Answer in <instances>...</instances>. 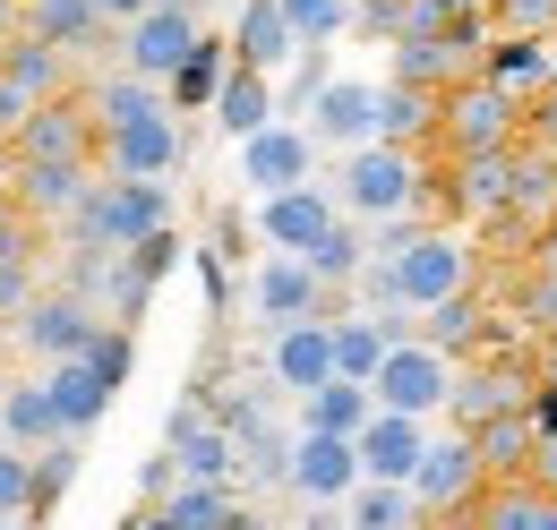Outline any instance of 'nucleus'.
I'll use <instances>...</instances> for the list:
<instances>
[{
  "instance_id": "nucleus-6",
  "label": "nucleus",
  "mask_w": 557,
  "mask_h": 530,
  "mask_svg": "<svg viewBox=\"0 0 557 530\" xmlns=\"http://www.w3.org/2000/svg\"><path fill=\"white\" fill-rule=\"evenodd\" d=\"M249 308H258V326H267V333H283V326H300V317H335L344 291H335L309 257L275 249V257L258 265V282H249Z\"/></svg>"
},
{
  "instance_id": "nucleus-33",
  "label": "nucleus",
  "mask_w": 557,
  "mask_h": 530,
  "mask_svg": "<svg viewBox=\"0 0 557 530\" xmlns=\"http://www.w3.org/2000/svg\"><path fill=\"white\" fill-rule=\"evenodd\" d=\"M77 470H86V437H52V445H35V514H52V505L70 496Z\"/></svg>"
},
{
  "instance_id": "nucleus-54",
  "label": "nucleus",
  "mask_w": 557,
  "mask_h": 530,
  "mask_svg": "<svg viewBox=\"0 0 557 530\" xmlns=\"http://www.w3.org/2000/svg\"><path fill=\"white\" fill-rule=\"evenodd\" d=\"M172 9H198V0H172Z\"/></svg>"
},
{
  "instance_id": "nucleus-23",
  "label": "nucleus",
  "mask_w": 557,
  "mask_h": 530,
  "mask_svg": "<svg viewBox=\"0 0 557 530\" xmlns=\"http://www.w3.org/2000/svg\"><path fill=\"white\" fill-rule=\"evenodd\" d=\"M488 317L481 308V291H455V300H437V308H420V342H437L446 359H481L488 351Z\"/></svg>"
},
{
  "instance_id": "nucleus-32",
  "label": "nucleus",
  "mask_w": 557,
  "mask_h": 530,
  "mask_svg": "<svg viewBox=\"0 0 557 530\" xmlns=\"http://www.w3.org/2000/svg\"><path fill=\"white\" fill-rule=\"evenodd\" d=\"M309 265H318L335 291H351V282H360V265H369V223H360V214H344V223L309 249Z\"/></svg>"
},
{
  "instance_id": "nucleus-50",
  "label": "nucleus",
  "mask_w": 557,
  "mask_h": 530,
  "mask_svg": "<svg viewBox=\"0 0 557 530\" xmlns=\"http://www.w3.org/2000/svg\"><path fill=\"white\" fill-rule=\"evenodd\" d=\"M532 265H557V223L541 231V249H532Z\"/></svg>"
},
{
  "instance_id": "nucleus-42",
  "label": "nucleus",
  "mask_w": 557,
  "mask_h": 530,
  "mask_svg": "<svg viewBox=\"0 0 557 530\" xmlns=\"http://www.w3.org/2000/svg\"><path fill=\"white\" fill-rule=\"evenodd\" d=\"M35 103H44V94H35V86H17V77L0 68V146H17V129L35 121Z\"/></svg>"
},
{
  "instance_id": "nucleus-19",
  "label": "nucleus",
  "mask_w": 557,
  "mask_h": 530,
  "mask_svg": "<svg viewBox=\"0 0 557 530\" xmlns=\"http://www.w3.org/2000/svg\"><path fill=\"white\" fill-rule=\"evenodd\" d=\"M481 77H497L515 103H532V94L557 77V35H506V26H497V43H488V68H481Z\"/></svg>"
},
{
  "instance_id": "nucleus-40",
  "label": "nucleus",
  "mask_w": 557,
  "mask_h": 530,
  "mask_svg": "<svg viewBox=\"0 0 557 530\" xmlns=\"http://www.w3.org/2000/svg\"><path fill=\"white\" fill-rule=\"evenodd\" d=\"M488 17L506 35H557V0H488Z\"/></svg>"
},
{
  "instance_id": "nucleus-25",
  "label": "nucleus",
  "mask_w": 557,
  "mask_h": 530,
  "mask_svg": "<svg viewBox=\"0 0 557 530\" xmlns=\"http://www.w3.org/2000/svg\"><path fill=\"white\" fill-rule=\"evenodd\" d=\"M232 43H240V61H249V68H267V77H275L283 61H300V26L283 17V0H249V9H240V35H232Z\"/></svg>"
},
{
  "instance_id": "nucleus-46",
  "label": "nucleus",
  "mask_w": 557,
  "mask_h": 530,
  "mask_svg": "<svg viewBox=\"0 0 557 530\" xmlns=\"http://www.w3.org/2000/svg\"><path fill=\"white\" fill-rule=\"evenodd\" d=\"M412 530H488V514L481 505H446V514H420Z\"/></svg>"
},
{
  "instance_id": "nucleus-53",
  "label": "nucleus",
  "mask_w": 557,
  "mask_h": 530,
  "mask_svg": "<svg viewBox=\"0 0 557 530\" xmlns=\"http://www.w3.org/2000/svg\"><path fill=\"white\" fill-rule=\"evenodd\" d=\"M0 394H9V359H0Z\"/></svg>"
},
{
  "instance_id": "nucleus-15",
  "label": "nucleus",
  "mask_w": 557,
  "mask_h": 530,
  "mask_svg": "<svg viewBox=\"0 0 557 530\" xmlns=\"http://www.w3.org/2000/svg\"><path fill=\"white\" fill-rule=\"evenodd\" d=\"M189 163V137H181V112H154L138 129H112L103 137V172H121V180H172Z\"/></svg>"
},
{
  "instance_id": "nucleus-1",
  "label": "nucleus",
  "mask_w": 557,
  "mask_h": 530,
  "mask_svg": "<svg viewBox=\"0 0 557 530\" xmlns=\"http://www.w3.org/2000/svg\"><path fill=\"white\" fill-rule=\"evenodd\" d=\"M429 189H437V154H429V146H395V137L344 146L335 198H344V214H360V223H377V214H429Z\"/></svg>"
},
{
  "instance_id": "nucleus-52",
  "label": "nucleus",
  "mask_w": 557,
  "mask_h": 530,
  "mask_svg": "<svg viewBox=\"0 0 557 530\" xmlns=\"http://www.w3.org/2000/svg\"><path fill=\"white\" fill-rule=\"evenodd\" d=\"M0 530H44V514H9V522H0Z\"/></svg>"
},
{
  "instance_id": "nucleus-36",
  "label": "nucleus",
  "mask_w": 557,
  "mask_h": 530,
  "mask_svg": "<svg viewBox=\"0 0 557 530\" xmlns=\"http://www.w3.org/2000/svg\"><path fill=\"white\" fill-rule=\"evenodd\" d=\"M9 514H35V454L0 437V522Z\"/></svg>"
},
{
  "instance_id": "nucleus-55",
  "label": "nucleus",
  "mask_w": 557,
  "mask_h": 530,
  "mask_svg": "<svg viewBox=\"0 0 557 530\" xmlns=\"http://www.w3.org/2000/svg\"><path fill=\"white\" fill-rule=\"evenodd\" d=\"M0 52H9V35H0Z\"/></svg>"
},
{
  "instance_id": "nucleus-35",
  "label": "nucleus",
  "mask_w": 557,
  "mask_h": 530,
  "mask_svg": "<svg viewBox=\"0 0 557 530\" xmlns=\"http://www.w3.org/2000/svg\"><path fill=\"white\" fill-rule=\"evenodd\" d=\"M86 359H95V377H103V386L121 394V386H129V368H138V326H103Z\"/></svg>"
},
{
  "instance_id": "nucleus-37",
  "label": "nucleus",
  "mask_w": 557,
  "mask_h": 530,
  "mask_svg": "<svg viewBox=\"0 0 557 530\" xmlns=\"http://www.w3.org/2000/svg\"><path fill=\"white\" fill-rule=\"evenodd\" d=\"M283 17L300 26V43H335L351 26V0H283Z\"/></svg>"
},
{
  "instance_id": "nucleus-56",
  "label": "nucleus",
  "mask_w": 557,
  "mask_h": 530,
  "mask_svg": "<svg viewBox=\"0 0 557 530\" xmlns=\"http://www.w3.org/2000/svg\"><path fill=\"white\" fill-rule=\"evenodd\" d=\"M0 154H9V146H0Z\"/></svg>"
},
{
  "instance_id": "nucleus-18",
  "label": "nucleus",
  "mask_w": 557,
  "mask_h": 530,
  "mask_svg": "<svg viewBox=\"0 0 557 530\" xmlns=\"http://www.w3.org/2000/svg\"><path fill=\"white\" fill-rule=\"evenodd\" d=\"M86 112H95V129H138V121H154V112H172V86L163 77H146V68H112V77H86Z\"/></svg>"
},
{
  "instance_id": "nucleus-49",
  "label": "nucleus",
  "mask_w": 557,
  "mask_h": 530,
  "mask_svg": "<svg viewBox=\"0 0 557 530\" xmlns=\"http://www.w3.org/2000/svg\"><path fill=\"white\" fill-rule=\"evenodd\" d=\"M26 26V0H0V35H17Z\"/></svg>"
},
{
  "instance_id": "nucleus-16",
  "label": "nucleus",
  "mask_w": 557,
  "mask_h": 530,
  "mask_svg": "<svg viewBox=\"0 0 557 530\" xmlns=\"http://www.w3.org/2000/svg\"><path fill=\"white\" fill-rule=\"evenodd\" d=\"M429 437H437V428H429L420 411H386V402H377V419L360 428V470H369V479H404V488H412Z\"/></svg>"
},
{
  "instance_id": "nucleus-12",
  "label": "nucleus",
  "mask_w": 557,
  "mask_h": 530,
  "mask_svg": "<svg viewBox=\"0 0 557 530\" xmlns=\"http://www.w3.org/2000/svg\"><path fill=\"white\" fill-rule=\"evenodd\" d=\"M318 172V129H292V121H267L258 137H240V189L249 198H283Z\"/></svg>"
},
{
  "instance_id": "nucleus-4",
  "label": "nucleus",
  "mask_w": 557,
  "mask_h": 530,
  "mask_svg": "<svg viewBox=\"0 0 557 530\" xmlns=\"http://www.w3.org/2000/svg\"><path fill=\"white\" fill-rule=\"evenodd\" d=\"M481 146H523V103H515L497 77H463V86L446 94L437 154H481Z\"/></svg>"
},
{
  "instance_id": "nucleus-38",
  "label": "nucleus",
  "mask_w": 557,
  "mask_h": 530,
  "mask_svg": "<svg viewBox=\"0 0 557 530\" xmlns=\"http://www.w3.org/2000/svg\"><path fill=\"white\" fill-rule=\"evenodd\" d=\"M326 86H335V61H326V43H300V61H292V112H309Z\"/></svg>"
},
{
  "instance_id": "nucleus-30",
  "label": "nucleus",
  "mask_w": 557,
  "mask_h": 530,
  "mask_svg": "<svg viewBox=\"0 0 557 530\" xmlns=\"http://www.w3.org/2000/svg\"><path fill=\"white\" fill-rule=\"evenodd\" d=\"M232 61H240V43H223V35H207V43L189 52V68L172 77V112H214V94H223V77H232Z\"/></svg>"
},
{
  "instance_id": "nucleus-5",
  "label": "nucleus",
  "mask_w": 557,
  "mask_h": 530,
  "mask_svg": "<svg viewBox=\"0 0 557 530\" xmlns=\"http://www.w3.org/2000/svg\"><path fill=\"white\" fill-rule=\"evenodd\" d=\"M112 326L95 300H77L70 282H52V291H35L26 300V317H17V351L35 359V368H52V359H77V351H95V333Z\"/></svg>"
},
{
  "instance_id": "nucleus-21",
  "label": "nucleus",
  "mask_w": 557,
  "mask_h": 530,
  "mask_svg": "<svg viewBox=\"0 0 557 530\" xmlns=\"http://www.w3.org/2000/svg\"><path fill=\"white\" fill-rule=\"evenodd\" d=\"M309 129H318V146H369V137H377V86L335 77V86L309 103Z\"/></svg>"
},
{
  "instance_id": "nucleus-20",
  "label": "nucleus",
  "mask_w": 557,
  "mask_h": 530,
  "mask_svg": "<svg viewBox=\"0 0 557 530\" xmlns=\"http://www.w3.org/2000/svg\"><path fill=\"white\" fill-rule=\"evenodd\" d=\"M437 121H446V94H437V86H404V77L377 86V137L429 146V154H437Z\"/></svg>"
},
{
  "instance_id": "nucleus-7",
  "label": "nucleus",
  "mask_w": 557,
  "mask_h": 530,
  "mask_svg": "<svg viewBox=\"0 0 557 530\" xmlns=\"http://www.w3.org/2000/svg\"><path fill=\"white\" fill-rule=\"evenodd\" d=\"M455 368H463V359H446V351H437V342H395V351H386V359H377V377H369V386H377V402H386V411H420V419H446V402H455Z\"/></svg>"
},
{
  "instance_id": "nucleus-48",
  "label": "nucleus",
  "mask_w": 557,
  "mask_h": 530,
  "mask_svg": "<svg viewBox=\"0 0 557 530\" xmlns=\"http://www.w3.org/2000/svg\"><path fill=\"white\" fill-rule=\"evenodd\" d=\"M95 9H103V17H112V26H129V17H146V9H154V0H95Z\"/></svg>"
},
{
  "instance_id": "nucleus-14",
  "label": "nucleus",
  "mask_w": 557,
  "mask_h": 530,
  "mask_svg": "<svg viewBox=\"0 0 557 530\" xmlns=\"http://www.w3.org/2000/svg\"><path fill=\"white\" fill-rule=\"evenodd\" d=\"M335 223H344V198L318 189V180H300V189H283V198H258V231H267V249H292V257H309Z\"/></svg>"
},
{
  "instance_id": "nucleus-13",
  "label": "nucleus",
  "mask_w": 557,
  "mask_h": 530,
  "mask_svg": "<svg viewBox=\"0 0 557 530\" xmlns=\"http://www.w3.org/2000/svg\"><path fill=\"white\" fill-rule=\"evenodd\" d=\"M267 368H275V386L292 402H309L326 377H344L335 368V317H300V326L267 333Z\"/></svg>"
},
{
  "instance_id": "nucleus-9",
  "label": "nucleus",
  "mask_w": 557,
  "mask_h": 530,
  "mask_svg": "<svg viewBox=\"0 0 557 530\" xmlns=\"http://www.w3.org/2000/svg\"><path fill=\"white\" fill-rule=\"evenodd\" d=\"M412 496H420V514L481 505V496H488L481 437H472V428H446V437H429V454H420V470H412Z\"/></svg>"
},
{
  "instance_id": "nucleus-24",
  "label": "nucleus",
  "mask_w": 557,
  "mask_h": 530,
  "mask_svg": "<svg viewBox=\"0 0 557 530\" xmlns=\"http://www.w3.org/2000/svg\"><path fill=\"white\" fill-rule=\"evenodd\" d=\"M267 121H275V77H267V68H249V61H232L223 94H214V129L240 146V137H258Z\"/></svg>"
},
{
  "instance_id": "nucleus-11",
  "label": "nucleus",
  "mask_w": 557,
  "mask_h": 530,
  "mask_svg": "<svg viewBox=\"0 0 557 530\" xmlns=\"http://www.w3.org/2000/svg\"><path fill=\"white\" fill-rule=\"evenodd\" d=\"M86 189H95V163H70V154H9V198L26 205L44 231H61Z\"/></svg>"
},
{
  "instance_id": "nucleus-26",
  "label": "nucleus",
  "mask_w": 557,
  "mask_h": 530,
  "mask_svg": "<svg viewBox=\"0 0 557 530\" xmlns=\"http://www.w3.org/2000/svg\"><path fill=\"white\" fill-rule=\"evenodd\" d=\"M377 419V386L369 377H326L318 394L300 402V428H335V437H360Z\"/></svg>"
},
{
  "instance_id": "nucleus-3",
  "label": "nucleus",
  "mask_w": 557,
  "mask_h": 530,
  "mask_svg": "<svg viewBox=\"0 0 557 530\" xmlns=\"http://www.w3.org/2000/svg\"><path fill=\"white\" fill-rule=\"evenodd\" d=\"M488 43H497V26H488V9H472V17H446L437 35H404V43L386 52V77L455 94L463 77H481V68H488Z\"/></svg>"
},
{
  "instance_id": "nucleus-39",
  "label": "nucleus",
  "mask_w": 557,
  "mask_h": 530,
  "mask_svg": "<svg viewBox=\"0 0 557 530\" xmlns=\"http://www.w3.org/2000/svg\"><path fill=\"white\" fill-rule=\"evenodd\" d=\"M404 17H412V0H351V35H369V43H395Z\"/></svg>"
},
{
  "instance_id": "nucleus-31",
  "label": "nucleus",
  "mask_w": 557,
  "mask_h": 530,
  "mask_svg": "<svg viewBox=\"0 0 557 530\" xmlns=\"http://www.w3.org/2000/svg\"><path fill=\"white\" fill-rule=\"evenodd\" d=\"M344 505H351V530H412L420 522V496L404 479H360Z\"/></svg>"
},
{
  "instance_id": "nucleus-22",
  "label": "nucleus",
  "mask_w": 557,
  "mask_h": 530,
  "mask_svg": "<svg viewBox=\"0 0 557 530\" xmlns=\"http://www.w3.org/2000/svg\"><path fill=\"white\" fill-rule=\"evenodd\" d=\"M0 428H9V445H52V437H77L70 428V411L52 402V386L44 377H9V394H0Z\"/></svg>"
},
{
  "instance_id": "nucleus-28",
  "label": "nucleus",
  "mask_w": 557,
  "mask_h": 530,
  "mask_svg": "<svg viewBox=\"0 0 557 530\" xmlns=\"http://www.w3.org/2000/svg\"><path fill=\"white\" fill-rule=\"evenodd\" d=\"M488 530H557V488H541V479H497L481 496Z\"/></svg>"
},
{
  "instance_id": "nucleus-45",
  "label": "nucleus",
  "mask_w": 557,
  "mask_h": 530,
  "mask_svg": "<svg viewBox=\"0 0 557 530\" xmlns=\"http://www.w3.org/2000/svg\"><path fill=\"white\" fill-rule=\"evenodd\" d=\"M249 249V223H240V205H223L214 214V257H240Z\"/></svg>"
},
{
  "instance_id": "nucleus-17",
  "label": "nucleus",
  "mask_w": 557,
  "mask_h": 530,
  "mask_svg": "<svg viewBox=\"0 0 557 530\" xmlns=\"http://www.w3.org/2000/svg\"><path fill=\"white\" fill-rule=\"evenodd\" d=\"M369 470H360V437L335 428H300V454H292V496H351Z\"/></svg>"
},
{
  "instance_id": "nucleus-10",
  "label": "nucleus",
  "mask_w": 557,
  "mask_h": 530,
  "mask_svg": "<svg viewBox=\"0 0 557 530\" xmlns=\"http://www.w3.org/2000/svg\"><path fill=\"white\" fill-rule=\"evenodd\" d=\"M198 43H207V17H198V9H172V0H154L146 17H129V26H121V61L146 68V77H163V86L189 68V52H198Z\"/></svg>"
},
{
  "instance_id": "nucleus-41",
  "label": "nucleus",
  "mask_w": 557,
  "mask_h": 530,
  "mask_svg": "<svg viewBox=\"0 0 557 530\" xmlns=\"http://www.w3.org/2000/svg\"><path fill=\"white\" fill-rule=\"evenodd\" d=\"M181 249H189V240H181V223H163V231H146L129 257H138V274H154V282H163V274L181 265Z\"/></svg>"
},
{
  "instance_id": "nucleus-51",
  "label": "nucleus",
  "mask_w": 557,
  "mask_h": 530,
  "mask_svg": "<svg viewBox=\"0 0 557 530\" xmlns=\"http://www.w3.org/2000/svg\"><path fill=\"white\" fill-rule=\"evenodd\" d=\"M541 377H549V386H557V333H549V342H541Z\"/></svg>"
},
{
  "instance_id": "nucleus-27",
  "label": "nucleus",
  "mask_w": 557,
  "mask_h": 530,
  "mask_svg": "<svg viewBox=\"0 0 557 530\" xmlns=\"http://www.w3.org/2000/svg\"><path fill=\"white\" fill-rule=\"evenodd\" d=\"M44 386H52V402L70 411V428H77V437H86V428H95V419L112 411V386L95 377V359H86V351H77V359H52V368H44Z\"/></svg>"
},
{
  "instance_id": "nucleus-2",
  "label": "nucleus",
  "mask_w": 557,
  "mask_h": 530,
  "mask_svg": "<svg viewBox=\"0 0 557 530\" xmlns=\"http://www.w3.org/2000/svg\"><path fill=\"white\" fill-rule=\"evenodd\" d=\"M172 223V189L163 180H121V172H103L77 214L61 223V249H138L146 231H163Z\"/></svg>"
},
{
  "instance_id": "nucleus-47",
  "label": "nucleus",
  "mask_w": 557,
  "mask_h": 530,
  "mask_svg": "<svg viewBox=\"0 0 557 530\" xmlns=\"http://www.w3.org/2000/svg\"><path fill=\"white\" fill-rule=\"evenodd\" d=\"M532 479H541V488H557V437H541V454H532Z\"/></svg>"
},
{
  "instance_id": "nucleus-43",
  "label": "nucleus",
  "mask_w": 557,
  "mask_h": 530,
  "mask_svg": "<svg viewBox=\"0 0 557 530\" xmlns=\"http://www.w3.org/2000/svg\"><path fill=\"white\" fill-rule=\"evenodd\" d=\"M35 291H44V282H35V257H0V317H26Z\"/></svg>"
},
{
  "instance_id": "nucleus-44",
  "label": "nucleus",
  "mask_w": 557,
  "mask_h": 530,
  "mask_svg": "<svg viewBox=\"0 0 557 530\" xmlns=\"http://www.w3.org/2000/svg\"><path fill=\"white\" fill-rule=\"evenodd\" d=\"M523 137H532V146H549V154H557V77L541 86V94H532V103H523Z\"/></svg>"
},
{
  "instance_id": "nucleus-8",
  "label": "nucleus",
  "mask_w": 557,
  "mask_h": 530,
  "mask_svg": "<svg viewBox=\"0 0 557 530\" xmlns=\"http://www.w3.org/2000/svg\"><path fill=\"white\" fill-rule=\"evenodd\" d=\"M541 386V359L523 368V359H463L455 368V402H446V428H472L481 437L488 419H506V411H523Z\"/></svg>"
},
{
  "instance_id": "nucleus-34",
  "label": "nucleus",
  "mask_w": 557,
  "mask_h": 530,
  "mask_svg": "<svg viewBox=\"0 0 557 530\" xmlns=\"http://www.w3.org/2000/svg\"><path fill=\"white\" fill-rule=\"evenodd\" d=\"M515 317L541 342L557 333V265H515Z\"/></svg>"
},
{
  "instance_id": "nucleus-29",
  "label": "nucleus",
  "mask_w": 557,
  "mask_h": 530,
  "mask_svg": "<svg viewBox=\"0 0 557 530\" xmlns=\"http://www.w3.org/2000/svg\"><path fill=\"white\" fill-rule=\"evenodd\" d=\"M532 454H541V428H532V411H506V419H488V428H481L488 488H497V479H532Z\"/></svg>"
}]
</instances>
